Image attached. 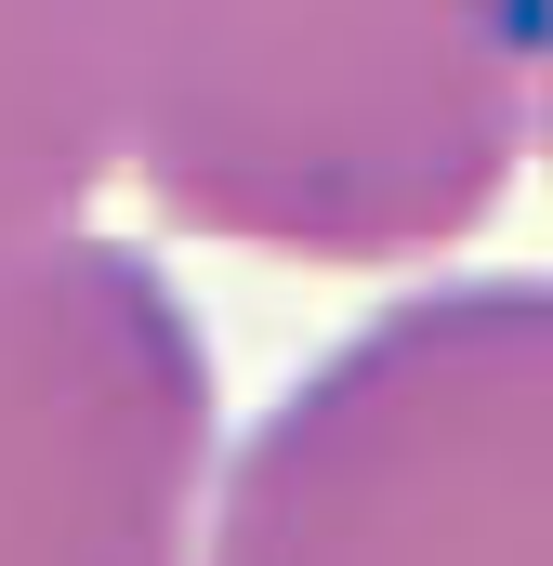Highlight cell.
I'll return each mask as SVG.
<instances>
[{
  "mask_svg": "<svg viewBox=\"0 0 553 566\" xmlns=\"http://www.w3.org/2000/svg\"><path fill=\"white\" fill-rule=\"evenodd\" d=\"M211 343L133 238L0 251V566H198Z\"/></svg>",
  "mask_w": 553,
  "mask_h": 566,
  "instance_id": "3957f363",
  "label": "cell"
},
{
  "mask_svg": "<svg viewBox=\"0 0 553 566\" xmlns=\"http://www.w3.org/2000/svg\"><path fill=\"white\" fill-rule=\"evenodd\" d=\"M528 158L553 171V53H541V145H528Z\"/></svg>",
  "mask_w": 553,
  "mask_h": 566,
  "instance_id": "5b68a950",
  "label": "cell"
},
{
  "mask_svg": "<svg viewBox=\"0 0 553 566\" xmlns=\"http://www.w3.org/2000/svg\"><path fill=\"white\" fill-rule=\"evenodd\" d=\"M553 0H93L106 171L264 264H435L541 145Z\"/></svg>",
  "mask_w": 553,
  "mask_h": 566,
  "instance_id": "6da1fadb",
  "label": "cell"
},
{
  "mask_svg": "<svg viewBox=\"0 0 553 566\" xmlns=\"http://www.w3.org/2000/svg\"><path fill=\"white\" fill-rule=\"evenodd\" d=\"M198 566H553V277H421L211 461Z\"/></svg>",
  "mask_w": 553,
  "mask_h": 566,
  "instance_id": "7a4b0ae2",
  "label": "cell"
},
{
  "mask_svg": "<svg viewBox=\"0 0 553 566\" xmlns=\"http://www.w3.org/2000/svg\"><path fill=\"white\" fill-rule=\"evenodd\" d=\"M93 198H106L93 0H0V251L93 224Z\"/></svg>",
  "mask_w": 553,
  "mask_h": 566,
  "instance_id": "277c9868",
  "label": "cell"
}]
</instances>
